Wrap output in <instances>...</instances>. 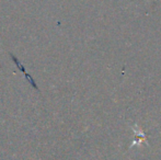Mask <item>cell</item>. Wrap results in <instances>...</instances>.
<instances>
[{
    "instance_id": "cell-1",
    "label": "cell",
    "mask_w": 161,
    "mask_h": 160,
    "mask_svg": "<svg viewBox=\"0 0 161 160\" xmlns=\"http://www.w3.org/2000/svg\"><path fill=\"white\" fill-rule=\"evenodd\" d=\"M133 130L136 135V138H135V141H133L130 147H133V146H135V145H142V143H147L146 135H145V133L142 132V130L137 125V124H135V125L133 126Z\"/></svg>"
}]
</instances>
